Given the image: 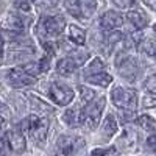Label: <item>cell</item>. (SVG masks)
Instances as JSON below:
<instances>
[{
    "label": "cell",
    "instance_id": "1",
    "mask_svg": "<svg viewBox=\"0 0 156 156\" xmlns=\"http://www.w3.org/2000/svg\"><path fill=\"white\" fill-rule=\"evenodd\" d=\"M22 131L28 133V136L36 142V144H42L47 137V131H48V120L44 117L39 115H28L22 123Z\"/></svg>",
    "mask_w": 156,
    "mask_h": 156
},
{
    "label": "cell",
    "instance_id": "2",
    "mask_svg": "<svg viewBox=\"0 0 156 156\" xmlns=\"http://www.w3.org/2000/svg\"><path fill=\"white\" fill-rule=\"evenodd\" d=\"M64 25L66 23H64V19L61 16H44L37 22L36 33L42 37L51 39V37H56L62 33Z\"/></svg>",
    "mask_w": 156,
    "mask_h": 156
},
{
    "label": "cell",
    "instance_id": "3",
    "mask_svg": "<svg viewBox=\"0 0 156 156\" xmlns=\"http://www.w3.org/2000/svg\"><path fill=\"white\" fill-rule=\"evenodd\" d=\"M111 100L119 109H134L137 103V94L134 89L117 86L111 92Z\"/></svg>",
    "mask_w": 156,
    "mask_h": 156
},
{
    "label": "cell",
    "instance_id": "4",
    "mask_svg": "<svg viewBox=\"0 0 156 156\" xmlns=\"http://www.w3.org/2000/svg\"><path fill=\"white\" fill-rule=\"evenodd\" d=\"M66 8L75 19L86 20L94 14L97 0H66Z\"/></svg>",
    "mask_w": 156,
    "mask_h": 156
},
{
    "label": "cell",
    "instance_id": "5",
    "mask_svg": "<svg viewBox=\"0 0 156 156\" xmlns=\"http://www.w3.org/2000/svg\"><path fill=\"white\" fill-rule=\"evenodd\" d=\"M115 66L120 76L126 78L129 81H134L139 75V62L136 58L129 55H119L115 59Z\"/></svg>",
    "mask_w": 156,
    "mask_h": 156
},
{
    "label": "cell",
    "instance_id": "6",
    "mask_svg": "<svg viewBox=\"0 0 156 156\" xmlns=\"http://www.w3.org/2000/svg\"><path fill=\"white\" fill-rule=\"evenodd\" d=\"M48 97L53 100L56 105L66 106V105H69V103L73 100L75 94H73V90L69 86L55 81V83H51L50 87H48Z\"/></svg>",
    "mask_w": 156,
    "mask_h": 156
},
{
    "label": "cell",
    "instance_id": "7",
    "mask_svg": "<svg viewBox=\"0 0 156 156\" xmlns=\"http://www.w3.org/2000/svg\"><path fill=\"white\" fill-rule=\"evenodd\" d=\"M89 106H86V123L90 129H94L98 123H100V117L103 112V108H105V98H94L90 103H87Z\"/></svg>",
    "mask_w": 156,
    "mask_h": 156
},
{
    "label": "cell",
    "instance_id": "8",
    "mask_svg": "<svg viewBox=\"0 0 156 156\" xmlns=\"http://www.w3.org/2000/svg\"><path fill=\"white\" fill-rule=\"evenodd\" d=\"M6 78L12 87H25V86H31L34 83V76L30 75L28 72H25L22 67L9 69L6 73Z\"/></svg>",
    "mask_w": 156,
    "mask_h": 156
},
{
    "label": "cell",
    "instance_id": "9",
    "mask_svg": "<svg viewBox=\"0 0 156 156\" xmlns=\"http://www.w3.org/2000/svg\"><path fill=\"white\" fill-rule=\"evenodd\" d=\"M2 140L6 144V147L12 151V153H17L22 154L27 148V142H25V137L20 131H8L3 134Z\"/></svg>",
    "mask_w": 156,
    "mask_h": 156
},
{
    "label": "cell",
    "instance_id": "10",
    "mask_svg": "<svg viewBox=\"0 0 156 156\" xmlns=\"http://www.w3.org/2000/svg\"><path fill=\"white\" fill-rule=\"evenodd\" d=\"M84 144V140L81 137H73V136H62L58 140V151L62 154H70L78 151V148H81Z\"/></svg>",
    "mask_w": 156,
    "mask_h": 156
},
{
    "label": "cell",
    "instance_id": "11",
    "mask_svg": "<svg viewBox=\"0 0 156 156\" xmlns=\"http://www.w3.org/2000/svg\"><path fill=\"white\" fill-rule=\"evenodd\" d=\"M123 25V16L117 11H106L100 19V27L103 30H115Z\"/></svg>",
    "mask_w": 156,
    "mask_h": 156
},
{
    "label": "cell",
    "instance_id": "12",
    "mask_svg": "<svg viewBox=\"0 0 156 156\" xmlns=\"http://www.w3.org/2000/svg\"><path fill=\"white\" fill-rule=\"evenodd\" d=\"M62 120L69 126H80L86 122V109H83V108H69L62 114Z\"/></svg>",
    "mask_w": 156,
    "mask_h": 156
},
{
    "label": "cell",
    "instance_id": "13",
    "mask_svg": "<svg viewBox=\"0 0 156 156\" xmlns=\"http://www.w3.org/2000/svg\"><path fill=\"white\" fill-rule=\"evenodd\" d=\"M126 19H128L129 23H131L134 28H137V30H142V28H145L147 25H148V17H147V14H145L142 9L128 11Z\"/></svg>",
    "mask_w": 156,
    "mask_h": 156
},
{
    "label": "cell",
    "instance_id": "14",
    "mask_svg": "<svg viewBox=\"0 0 156 156\" xmlns=\"http://www.w3.org/2000/svg\"><path fill=\"white\" fill-rule=\"evenodd\" d=\"M30 23H31V19L25 17L22 14H9L6 19V25L16 30H27L30 27Z\"/></svg>",
    "mask_w": 156,
    "mask_h": 156
},
{
    "label": "cell",
    "instance_id": "15",
    "mask_svg": "<svg viewBox=\"0 0 156 156\" xmlns=\"http://www.w3.org/2000/svg\"><path fill=\"white\" fill-rule=\"evenodd\" d=\"M78 67H80V64H78L72 56L62 58V59L56 64V70H58V73H61V75H69V73L75 72Z\"/></svg>",
    "mask_w": 156,
    "mask_h": 156
},
{
    "label": "cell",
    "instance_id": "16",
    "mask_svg": "<svg viewBox=\"0 0 156 156\" xmlns=\"http://www.w3.org/2000/svg\"><path fill=\"white\" fill-rule=\"evenodd\" d=\"M86 81L90 83V84H97V86H101V87H106V86L111 84L112 76L109 73H105V72H98V73L86 75Z\"/></svg>",
    "mask_w": 156,
    "mask_h": 156
},
{
    "label": "cell",
    "instance_id": "17",
    "mask_svg": "<svg viewBox=\"0 0 156 156\" xmlns=\"http://www.w3.org/2000/svg\"><path fill=\"white\" fill-rule=\"evenodd\" d=\"M101 131H103V134H105V137H108V139L115 134V131H117V120H115V117L112 114H108L106 115L105 122H103Z\"/></svg>",
    "mask_w": 156,
    "mask_h": 156
},
{
    "label": "cell",
    "instance_id": "18",
    "mask_svg": "<svg viewBox=\"0 0 156 156\" xmlns=\"http://www.w3.org/2000/svg\"><path fill=\"white\" fill-rule=\"evenodd\" d=\"M69 39L73 44H76V45H83L86 42V33L80 27L70 25V27H69Z\"/></svg>",
    "mask_w": 156,
    "mask_h": 156
},
{
    "label": "cell",
    "instance_id": "19",
    "mask_svg": "<svg viewBox=\"0 0 156 156\" xmlns=\"http://www.w3.org/2000/svg\"><path fill=\"white\" fill-rule=\"evenodd\" d=\"M137 125L140 128H144L145 131H154L156 129V122L153 117L147 115V114H142L140 117H137Z\"/></svg>",
    "mask_w": 156,
    "mask_h": 156
},
{
    "label": "cell",
    "instance_id": "20",
    "mask_svg": "<svg viewBox=\"0 0 156 156\" xmlns=\"http://www.w3.org/2000/svg\"><path fill=\"white\" fill-rule=\"evenodd\" d=\"M140 50L144 51L145 55H148V56H154L156 55V41H153V39H147V41H144L140 44Z\"/></svg>",
    "mask_w": 156,
    "mask_h": 156
},
{
    "label": "cell",
    "instance_id": "21",
    "mask_svg": "<svg viewBox=\"0 0 156 156\" xmlns=\"http://www.w3.org/2000/svg\"><path fill=\"white\" fill-rule=\"evenodd\" d=\"M28 100H30V103L33 105V108H39V109L44 111V112H53V108H50L47 103H44L41 98H36L34 95H28Z\"/></svg>",
    "mask_w": 156,
    "mask_h": 156
},
{
    "label": "cell",
    "instance_id": "22",
    "mask_svg": "<svg viewBox=\"0 0 156 156\" xmlns=\"http://www.w3.org/2000/svg\"><path fill=\"white\" fill-rule=\"evenodd\" d=\"M103 69H105V64H103V61H100V58H95L92 62L89 64V67H87V72H86V75L103 72Z\"/></svg>",
    "mask_w": 156,
    "mask_h": 156
},
{
    "label": "cell",
    "instance_id": "23",
    "mask_svg": "<svg viewBox=\"0 0 156 156\" xmlns=\"http://www.w3.org/2000/svg\"><path fill=\"white\" fill-rule=\"evenodd\" d=\"M78 89H80V95H81V100L84 103H90V101L95 98V92H94L92 89H89L86 86H80Z\"/></svg>",
    "mask_w": 156,
    "mask_h": 156
},
{
    "label": "cell",
    "instance_id": "24",
    "mask_svg": "<svg viewBox=\"0 0 156 156\" xmlns=\"http://www.w3.org/2000/svg\"><path fill=\"white\" fill-rule=\"evenodd\" d=\"M22 69L25 72H28L30 75H33V76H36L39 72H42L41 70V64H39V62H27V64H23V66H22Z\"/></svg>",
    "mask_w": 156,
    "mask_h": 156
},
{
    "label": "cell",
    "instance_id": "25",
    "mask_svg": "<svg viewBox=\"0 0 156 156\" xmlns=\"http://www.w3.org/2000/svg\"><path fill=\"white\" fill-rule=\"evenodd\" d=\"M145 89L148 90L150 94L156 95V75H151L145 80Z\"/></svg>",
    "mask_w": 156,
    "mask_h": 156
},
{
    "label": "cell",
    "instance_id": "26",
    "mask_svg": "<svg viewBox=\"0 0 156 156\" xmlns=\"http://www.w3.org/2000/svg\"><path fill=\"white\" fill-rule=\"evenodd\" d=\"M12 3L20 11H30L31 9V0H12Z\"/></svg>",
    "mask_w": 156,
    "mask_h": 156
},
{
    "label": "cell",
    "instance_id": "27",
    "mask_svg": "<svg viewBox=\"0 0 156 156\" xmlns=\"http://www.w3.org/2000/svg\"><path fill=\"white\" fill-rule=\"evenodd\" d=\"M120 117H122V122L126 123V122H131L133 119H136V112H134V109H125V112L122 109Z\"/></svg>",
    "mask_w": 156,
    "mask_h": 156
},
{
    "label": "cell",
    "instance_id": "28",
    "mask_svg": "<svg viewBox=\"0 0 156 156\" xmlns=\"http://www.w3.org/2000/svg\"><path fill=\"white\" fill-rule=\"evenodd\" d=\"M142 108H156V98L153 97V94L144 97V100H142Z\"/></svg>",
    "mask_w": 156,
    "mask_h": 156
},
{
    "label": "cell",
    "instance_id": "29",
    "mask_svg": "<svg viewBox=\"0 0 156 156\" xmlns=\"http://www.w3.org/2000/svg\"><path fill=\"white\" fill-rule=\"evenodd\" d=\"M112 3L119 8H129V6H133L134 0H112Z\"/></svg>",
    "mask_w": 156,
    "mask_h": 156
},
{
    "label": "cell",
    "instance_id": "30",
    "mask_svg": "<svg viewBox=\"0 0 156 156\" xmlns=\"http://www.w3.org/2000/svg\"><path fill=\"white\" fill-rule=\"evenodd\" d=\"M117 150L114 148V147H109V148H97V150H94L92 151V154H112V153H115Z\"/></svg>",
    "mask_w": 156,
    "mask_h": 156
},
{
    "label": "cell",
    "instance_id": "31",
    "mask_svg": "<svg viewBox=\"0 0 156 156\" xmlns=\"http://www.w3.org/2000/svg\"><path fill=\"white\" fill-rule=\"evenodd\" d=\"M36 2H37L39 5L45 6V8H51V6H55V5L58 3V0H36Z\"/></svg>",
    "mask_w": 156,
    "mask_h": 156
},
{
    "label": "cell",
    "instance_id": "32",
    "mask_svg": "<svg viewBox=\"0 0 156 156\" xmlns=\"http://www.w3.org/2000/svg\"><path fill=\"white\" fill-rule=\"evenodd\" d=\"M147 145L148 147H156V136H150L147 139Z\"/></svg>",
    "mask_w": 156,
    "mask_h": 156
},
{
    "label": "cell",
    "instance_id": "33",
    "mask_svg": "<svg viewBox=\"0 0 156 156\" xmlns=\"http://www.w3.org/2000/svg\"><path fill=\"white\" fill-rule=\"evenodd\" d=\"M144 3H145L147 6H150L151 9L156 11V0H144Z\"/></svg>",
    "mask_w": 156,
    "mask_h": 156
},
{
    "label": "cell",
    "instance_id": "34",
    "mask_svg": "<svg viewBox=\"0 0 156 156\" xmlns=\"http://www.w3.org/2000/svg\"><path fill=\"white\" fill-rule=\"evenodd\" d=\"M154 58H156V55H154Z\"/></svg>",
    "mask_w": 156,
    "mask_h": 156
}]
</instances>
